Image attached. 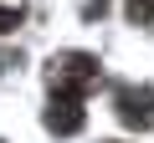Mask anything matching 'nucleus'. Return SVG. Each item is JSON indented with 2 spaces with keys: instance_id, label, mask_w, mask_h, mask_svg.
I'll list each match as a JSON object with an SVG mask.
<instances>
[{
  "instance_id": "obj_2",
  "label": "nucleus",
  "mask_w": 154,
  "mask_h": 143,
  "mask_svg": "<svg viewBox=\"0 0 154 143\" xmlns=\"http://www.w3.org/2000/svg\"><path fill=\"white\" fill-rule=\"evenodd\" d=\"M118 118H123L128 128L154 123V92H149V87H123V92H118Z\"/></svg>"
},
{
  "instance_id": "obj_3",
  "label": "nucleus",
  "mask_w": 154,
  "mask_h": 143,
  "mask_svg": "<svg viewBox=\"0 0 154 143\" xmlns=\"http://www.w3.org/2000/svg\"><path fill=\"white\" fill-rule=\"evenodd\" d=\"M46 128H51V133H77V128H82V102H77V97L51 102V107H46Z\"/></svg>"
},
{
  "instance_id": "obj_4",
  "label": "nucleus",
  "mask_w": 154,
  "mask_h": 143,
  "mask_svg": "<svg viewBox=\"0 0 154 143\" xmlns=\"http://www.w3.org/2000/svg\"><path fill=\"white\" fill-rule=\"evenodd\" d=\"M128 21L149 26V21H154V0H128Z\"/></svg>"
},
{
  "instance_id": "obj_1",
  "label": "nucleus",
  "mask_w": 154,
  "mask_h": 143,
  "mask_svg": "<svg viewBox=\"0 0 154 143\" xmlns=\"http://www.w3.org/2000/svg\"><path fill=\"white\" fill-rule=\"evenodd\" d=\"M93 77H98V61H93L88 51H62V56L51 61V72H46V82H51L57 97H82Z\"/></svg>"
}]
</instances>
